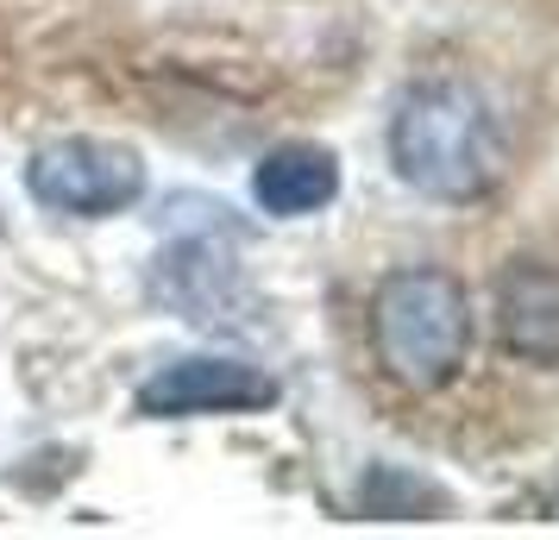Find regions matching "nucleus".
I'll return each mask as SVG.
<instances>
[{
	"instance_id": "6",
	"label": "nucleus",
	"mask_w": 559,
	"mask_h": 540,
	"mask_svg": "<svg viewBox=\"0 0 559 540\" xmlns=\"http://www.w3.org/2000/svg\"><path fill=\"white\" fill-rule=\"evenodd\" d=\"M252 195H258V207L277 214V220L321 214V207L340 195V164H333L328 145H277V152L258 157Z\"/></svg>"
},
{
	"instance_id": "7",
	"label": "nucleus",
	"mask_w": 559,
	"mask_h": 540,
	"mask_svg": "<svg viewBox=\"0 0 559 540\" xmlns=\"http://www.w3.org/2000/svg\"><path fill=\"white\" fill-rule=\"evenodd\" d=\"M358 503H365V515H383V521H403L415 503H447L440 490H428V484H415V478H403V471H390V465H378L371 478H365V490H358Z\"/></svg>"
},
{
	"instance_id": "3",
	"label": "nucleus",
	"mask_w": 559,
	"mask_h": 540,
	"mask_svg": "<svg viewBox=\"0 0 559 540\" xmlns=\"http://www.w3.org/2000/svg\"><path fill=\"white\" fill-rule=\"evenodd\" d=\"M26 189L32 202L51 207V214L107 220V214H127L145 195V164H139V152L114 145V139H57L45 152H32Z\"/></svg>"
},
{
	"instance_id": "5",
	"label": "nucleus",
	"mask_w": 559,
	"mask_h": 540,
	"mask_svg": "<svg viewBox=\"0 0 559 540\" xmlns=\"http://www.w3.org/2000/svg\"><path fill=\"white\" fill-rule=\"evenodd\" d=\"M497 339L528 364H559V264L509 257L497 271Z\"/></svg>"
},
{
	"instance_id": "4",
	"label": "nucleus",
	"mask_w": 559,
	"mask_h": 540,
	"mask_svg": "<svg viewBox=\"0 0 559 540\" xmlns=\"http://www.w3.org/2000/svg\"><path fill=\"white\" fill-rule=\"evenodd\" d=\"M277 403V377L246 359H177L139 384V415L152 421H182V415H246Z\"/></svg>"
},
{
	"instance_id": "1",
	"label": "nucleus",
	"mask_w": 559,
	"mask_h": 540,
	"mask_svg": "<svg viewBox=\"0 0 559 540\" xmlns=\"http://www.w3.org/2000/svg\"><path fill=\"white\" fill-rule=\"evenodd\" d=\"M390 164L428 202H484L509 177V145L497 113L465 82H415L390 120Z\"/></svg>"
},
{
	"instance_id": "2",
	"label": "nucleus",
	"mask_w": 559,
	"mask_h": 540,
	"mask_svg": "<svg viewBox=\"0 0 559 540\" xmlns=\"http://www.w3.org/2000/svg\"><path fill=\"white\" fill-rule=\"evenodd\" d=\"M472 352V296L453 271L440 264H408L390 271L371 296V359L396 389L453 384Z\"/></svg>"
}]
</instances>
